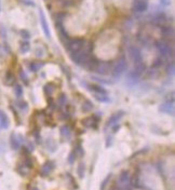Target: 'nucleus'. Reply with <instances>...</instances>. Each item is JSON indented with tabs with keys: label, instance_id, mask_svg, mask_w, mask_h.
<instances>
[{
	"label": "nucleus",
	"instance_id": "nucleus-23",
	"mask_svg": "<svg viewBox=\"0 0 175 190\" xmlns=\"http://www.w3.org/2000/svg\"><path fill=\"white\" fill-rule=\"evenodd\" d=\"M92 108H93V104L90 101H86L82 105V111H84V112H89L92 110Z\"/></svg>",
	"mask_w": 175,
	"mask_h": 190
},
{
	"label": "nucleus",
	"instance_id": "nucleus-29",
	"mask_svg": "<svg viewBox=\"0 0 175 190\" xmlns=\"http://www.w3.org/2000/svg\"><path fill=\"white\" fill-rule=\"evenodd\" d=\"M5 82H7L8 84H12L13 82H14V76H13L11 72H8L7 76H5Z\"/></svg>",
	"mask_w": 175,
	"mask_h": 190
},
{
	"label": "nucleus",
	"instance_id": "nucleus-25",
	"mask_svg": "<svg viewBox=\"0 0 175 190\" xmlns=\"http://www.w3.org/2000/svg\"><path fill=\"white\" fill-rule=\"evenodd\" d=\"M29 49H30V45L27 41L22 42V45H21V47H20V50L22 53H27V52L29 51Z\"/></svg>",
	"mask_w": 175,
	"mask_h": 190
},
{
	"label": "nucleus",
	"instance_id": "nucleus-40",
	"mask_svg": "<svg viewBox=\"0 0 175 190\" xmlns=\"http://www.w3.org/2000/svg\"><path fill=\"white\" fill-rule=\"evenodd\" d=\"M32 190H39V189H38V188H32Z\"/></svg>",
	"mask_w": 175,
	"mask_h": 190
},
{
	"label": "nucleus",
	"instance_id": "nucleus-27",
	"mask_svg": "<svg viewBox=\"0 0 175 190\" xmlns=\"http://www.w3.org/2000/svg\"><path fill=\"white\" fill-rule=\"evenodd\" d=\"M57 103H59V107H63L66 104V95L65 94H61L59 97V99H57Z\"/></svg>",
	"mask_w": 175,
	"mask_h": 190
},
{
	"label": "nucleus",
	"instance_id": "nucleus-18",
	"mask_svg": "<svg viewBox=\"0 0 175 190\" xmlns=\"http://www.w3.org/2000/svg\"><path fill=\"white\" fill-rule=\"evenodd\" d=\"M162 34L165 38H173L174 37V29L172 27H164L162 28Z\"/></svg>",
	"mask_w": 175,
	"mask_h": 190
},
{
	"label": "nucleus",
	"instance_id": "nucleus-21",
	"mask_svg": "<svg viewBox=\"0 0 175 190\" xmlns=\"http://www.w3.org/2000/svg\"><path fill=\"white\" fill-rule=\"evenodd\" d=\"M94 97L99 102H103V103H108L110 99L107 96V94H94Z\"/></svg>",
	"mask_w": 175,
	"mask_h": 190
},
{
	"label": "nucleus",
	"instance_id": "nucleus-8",
	"mask_svg": "<svg viewBox=\"0 0 175 190\" xmlns=\"http://www.w3.org/2000/svg\"><path fill=\"white\" fill-rule=\"evenodd\" d=\"M39 18H40V24H41V26H42V29H43V32H45V37L50 38L51 37V32H50L49 26H48L47 20H45V13H43L42 10H39Z\"/></svg>",
	"mask_w": 175,
	"mask_h": 190
},
{
	"label": "nucleus",
	"instance_id": "nucleus-16",
	"mask_svg": "<svg viewBox=\"0 0 175 190\" xmlns=\"http://www.w3.org/2000/svg\"><path fill=\"white\" fill-rule=\"evenodd\" d=\"M89 89L91 90V91H93L94 94H107V91L101 85L93 84V85H89Z\"/></svg>",
	"mask_w": 175,
	"mask_h": 190
},
{
	"label": "nucleus",
	"instance_id": "nucleus-15",
	"mask_svg": "<svg viewBox=\"0 0 175 190\" xmlns=\"http://www.w3.org/2000/svg\"><path fill=\"white\" fill-rule=\"evenodd\" d=\"M151 21H153V23L156 25H163L165 23V21H167V17L163 14H157L153 17Z\"/></svg>",
	"mask_w": 175,
	"mask_h": 190
},
{
	"label": "nucleus",
	"instance_id": "nucleus-7",
	"mask_svg": "<svg viewBox=\"0 0 175 190\" xmlns=\"http://www.w3.org/2000/svg\"><path fill=\"white\" fill-rule=\"evenodd\" d=\"M147 9H148L147 0H134L133 10L135 11V12H138V13L145 12Z\"/></svg>",
	"mask_w": 175,
	"mask_h": 190
},
{
	"label": "nucleus",
	"instance_id": "nucleus-14",
	"mask_svg": "<svg viewBox=\"0 0 175 190\" xmlns=\"http://www.w3.org/2000/svg\"><path fill=\"white\" fill-rule=\"evenodd\" d=\"M8 128H9V119L3 111L0 110V128L5 130Z\"/></svg>",
	"mask_w": 175,
	"mask_h": 190
},
{
	"label": "nucleus",
	"instance_id": "nucleus-5",
	"mask_svg": "<svg viewBox=\"0 0 175 190\" xmlns=\"http://www.w3.org/2000/svg\"><path fill=\"white\" fill-rule=\"evenodd\" d=\"M111 64L109 62H99L95 68V72L99 75H108L110 72Z\"/></svg>",
	"mask_w": 175,
	"mask_h": 190
},
{
	"label": "nucleus",
	"instance_id": "nucleus-1",
	"mask_svg": "<svg viewBox=\"0 0 175 190\" xmlns=\"http://www.w3.org/2000/svg\"><path fill=\"white\" fill-rule=\"evenodd\" d=\"M70 57H72V62L76 63L77 65L86 67V64L89 63L90 58H91V55H90L89 50H80V51H78V52L72 53Z\"/></svg>",
	"mask_w": 175,
	"mask_h": 190
},
{
	"label": "nucleus",
	"instance_id": "nucleus-2",
	"mask_svg": "<svg viewBox=\"0 0 175 190\" xmlns=\"http://www.w3.org/2000/svg\"><path fill=\"white\" fill-rule=\"evenodd\" d=\"M156 48H157V50H158V52L160 53L161 56L164 57V58L165 57H170L173 55V49L167 43V42H163V41L157 42V43H156Z\"/></svg>",
	"mask_w": 175,
	"mask_h": 190
},
{
	"label": "nucleus",
	"instance_id": "nucleus-31",
	"mask_svg": "<svg viewBox=\"0 0 175 190\" xmlns=\"http://www.w3.org/2000/svg\"><path fill=\"white\" fill-rule=\"evenodd\" d=\"M75 160H76V151H72L68 157V162L72 164V163H75Z\"/></svg>",
	"mask_w": 175,
	"mask_h": 190
},
{
	"label": "nucleus",
	"instance_id": "nucleus-6",
	"mask_svg": "<svg viewBox=\"0 0 175 190\" xmlns=\"http://www.w3.org/2000/svg\"><path fill=\"white\" fill-rule=\"evenodd\" d=\"M131 183V177H130V173L128 171H123L121 173L120 176H119V180H118V185L119 188H124L128 187Z\"/></svg>",
	"mask_w": 175,
	"mask_h": 190
},
{
	"label": "nucleus",
	"instance_id": "nucleus-3",
	"mask_svg": "<svg viewBox=\"0 0 175 190\" xmlns=\"http://www.w3.org/2000/svg\"><path fill=\"white\" fill-rule=\"evenodd\" d=\"M84 43H86V41H84L83 39H81V38H75V39L68 40V42H67V48H68V50L72 52V53H74V52H78V51H80V50H82Z\"/></svg>",
	"mask_w": 175,
	"mask_h": 190
},
{
	"label": "nucleus",
	"instance_id": "nucleus-37",
	"mask_svg": "<svg viewBox=\"0 0 175 190\" xmlns=\"http://www.w3.org/2000/svg\"><path fill=\"white\" fill-rule=\"evenodd\" d=\"M161 5H163L164 7H168V5H170L171 3V0H160Z\"/></svg>",
	"mask_w": 175,
	"mask_h": 190
},
{
	"label": "nucleus",
	"instance_id": "nucleus-26",
	"mask_svg": "<svg viewBox=\"0 0 175 190\" xmlns=\"http://www.w3.org/2000/svg\"><path fill=\"white\" fill-rule=\"evenodd\" d=\"M14 92H15V95L17 97H21L23 95V88L20 85V84H16L14 86Z\"/></svg>",
	"mask_w": 175,
	"mask_h": 190
},
{
	"label": "nucleus",
	"instance_id": "nucleus-39",
	"mask_svg": "<svg viewBox=\"0 0 175 190\" xmlns=\"http://www.w3.org/2000/svg\"><path fill=\"white\" fill-rule=\"evenodd\" d=\"M119 128H120V126H119L118 124H117V125H115V126H113V133H115V132H117V131H118V130H119Z\"/></svg>",
	"mask_w": 175,
	"mask_h": 190
},
{
	"label": "nucleus",
	"instance_id": "nucleus-11",
	"mask_svg": "<svg viewBox=\"0 0 175 190\" xmlns=\"http://www.w3.org/2000/svg\"><path fill=\"white\" fill-rule=\"evenodd\" d=\"M159 109H160L161 112L173 115L174 114V104H173V102H168V103L162 104Z\"/></svg>",
	"mask_w": 175,
	"mask_h": 190
},
{
	"label": "nucleus",
	"instance_id": "nucleus-33",
	"mask_svg": "<svg viewBox=\"0 0 175 190\" xmlns=\"http://www.w3.org/2000/svg\"><path fill=\"white\" fill-rule=\"evenodd\" d=\"M110 178H111V174H109V175L107 176V177L103 180V183H102V185H101V190H104V189H105V186L107 185V183H108V180L110 179Z\"/></svg>",
	"mask_w": 175,
	"mask_h": 190
},
{
	"label": "nucleus",
	"instance_id": "nucleus-35",
	"mask_svg": "<svg viewBox=\"0 0 175 190\" xmlns=\"http://www.w3.org/2000/svg\"><path fill=\"white\" fill-rule=\"evenodd\" d=\"M20 77H21V79L23 80V81L25 82V83L27 84L28 83V79H27V76H26V74H25L24 72H20Z\"/></svg>",
	"mask_w": 175,
	"mask_h": 190
},
{
	"label": "nucleus",
	"instance_id": "nucleus-36",
	"mask_svg": "<svg viewBox=\"0 0 175 190\" xmlns=\"http://www.w3.org/2000/svg\"><path fill=\"white\" fill-rule=\"evenodd\" d=\"M25 165L27 166V168H32V161L30 159H26L25 160Z\"/></svg>",
	"mask_w": 175,
	"mask_h": 190
},
{
	"label": "nucleus",
	"instance_id": "nucleus-24",
	"mask_svg": "<svg viewBox=\"0 0 175 190\" xmlns=\"http://www.w3.org/2000/svg\"><path fill=\"white\" fill-rule=\"evenodd\" d=\"M61 134H62L63 137H66V138L70 137V130H69L68 126L67 125L62 126V128H61Z\"/></svg>",
	"mask_w": 175,
	"mask_h": 190
},
{
	"label": "nucleus",
	"instance_id": "nucleus-19",
	"mask_svg": "<svg viewBox=\"0 0 175 190\" xmlns=\"http://www.w3.org/2000/svg\"><path fill=\"white\" fill-rule=\"evenodd\" d=\"M10 144H11V147H12L13 149H19V147H20V142H19V139L16 138V135L15 134H12L11 135V138H10Z\"/></svg>",
	"mask_w": 175,
	"mask_h": 190
},
{
	"label": "nucleus",
	"instance_id": "nucleus-32",
	"mask_svg": "<svg viewBox=\"0 0 175 190\" xmlns=\"http://www.w3.org/2000/svg\"><path fill=\"white\" fill-rule=\"evenodd\" d=\"M20 34L24 39H29L30 38V34H29V32H27V30H25V29L21 30Z\"/></svg>",
	"mask_w": 175,
	"mask_h": 190
},
{
	"label": "nucleus",
	"instance_id": "nucleus-34",
	"mask_svg": "<svg viewBox=\"0 0 175 190\" xmlns=\"http://www.w3.org/2000/svg\"><path fill=\"white\" fill-rule=\"evenodd\" d=\"M19 106H20V108L22 109V110H24V111H26L28 109V105L26 104V102H20Z\"/></svg>",
	"mask_w": 175,
	"mask_h": 190
},
{
	"label": "nucleus",
	"instance_id": "nucleus-28",
	"mask_svg": "<svg viewBox=\"0 0 175 190\" xmlns=\"http://www.w3.org/2000/svg\"><path fill=\"white\" fill-rule=\"evenodd\" d=\"M174 63H171L170 65L168 66V69H167V72H168V75L170 77H174V72H175V70H174Z\"/></svg>",
	"mask_w": 175,
	"mask_h": 190
},
{
	"label": "nucleus",
	"instance_id": "nucleus-4",
	"mask_svg": "<svg viewBox=\"0 0 175 190\" xmlns=\"http://www.w3.org/2000/svg\"><path fill=\"white\" fill-rule=\"evenodd\" d=\"M126 66H128V64H126V58H124V57H121V58L118 61V63L116 64L115 68H113V77H119V76H121V75H122L124 72H126Z\"/></svg>",
	"mask_w": 175,
	"mask_h": 190
},
{
	"label": "nucleus",
	"instance_id": "nucleus-17",
	"mask_svg": "<svg viewBox=\"0 0 175 190\" xmlns=\"http://www.w3.org/2000/svg\"><path fill=\"white\" fill-rule=\"evenodd\" d=\"M28 67H29V69L32 70V72H39V70L42 68V67H43V63H40V62H32L29 65H28Z\"/></svg>",
	"mask_w": 175,
	"mask_h": 190
},
{
	"label": "nucleus",
	"instance_id": "nucleus-10",
	"mask_svg": "<svg viewBox=\"0 0 175 190\" xmlns=\"http://www.w3.org/2000/svg\"><path fill=\"white\" fill-rule=\"evenodd\" d=\"M123 116H124V111H118V112H116V114H113V116L108 119V121H107L106 128H108V126L110 128V126H113V124H116Z\"/></svg>",
	"mask_w": 175,
	"mask_h": 190
},
{
	"label": "nucleus",
	"instance_id": "nucleus-12",
	"mask_svg": "<svg viewBox=\"0 0 175 190\" xmlns=\"http://www.w3.org/2000/svg\"><path fill=\"white\" fill-rule=\"evenodd\" d=\"M53 168H54V164H53V162H47V163H45L43 165H42V168H41V175L42 176H47V175H49L50 173L53 171Z\"/></svg>",
	"mask_w": 175,
	"mask_h": 190
},
{
	"label": "nucleus",
	"instance_id": "nucleus-30",
	"mask_svg": "<svg viewBox=\"0 0 175 190\" xmlns=\"http://www.w3.org/2000/svg\"><path fill=\"white\" fill-rule=\"evenodd\" d=\"M78 175L80 178H83L84 176V164L83 163H80L79 166H78Z\"/></svg>",
	"mask_w": 175,
	"mask_h": 190
},
{
	"label": "nucleus",
	"instance_id": "nucleus-38",
	"mask_svg": "<svg viewBox=\"0 0 175 190\" xmlns=\"http://www.w3.org/2000/svg\"><path fill=\"white\" fill-rule=\"evenodd\" d=\"M161 64H162V62H161L160 59H156V62H155V64H153V66L158 67V66H160Z\"/></svg>",
	"mask_w": 175,
	"mask_h": 190
},
{
	"label": "nucleus",
	"instance_id": "nucleus-41",
	"mask_svg": "<svg viewBox=\"0 0 175 190\" xmlns=\"http://www.w3.org/2000/svg\"><path fill=\"white\" fill-rule=\"evenodd\" d=\"M113 190H118V189H113Z\"/></svg>",
	"mask_w": 175,
	"mask_h": 190
},
{
	"label": "nucleus",
	"instance_id": "nucleus-9",
	"mask_svg": "<svg viewBox=\"0 0 175 190\" xmlns=\"http://www.w3.org/2000/svg\"><path fill=\"white\" fill-rule=\"evenodd\" d=\"M130 55H131V58L133 59V62L136 64L138 63H142V54H141V51L137 49V48L133 47L130 49Z\"/></svg>",
	"mask_w": 175,
	"mask_h": 190
},
{
	"label": "nucleus",
	"instance_id": "nucleus-13",
	"mask_svg": "<svg viewBox=\"0 0 175 190\" xmlns=\"http://www.w3.org/2000/svg\"><path fill=\"white\" fill-rule=\"evenodd\" d=\"M96 123H97V118L95 116L89 117V118H86L84 120H82V124L86 128H95Z\"/></svg>",
	"mask_w": 175,
	"mask_h": 190
},
{
	"label": "nucleus",
	"instance_id": "nucleus-22",
	"mask_svg": "<svg viewBox=\"0 0 175 190\" xmlns=\"http://www.w3.org/2000/svg\"><path fill=\"white\" fill-rule=\"evenodd\" d=\"M144 70H145V65H144L143 62H142V63H138V64L135 65V69H134L133 72L137 75V76H140V75H141Z\"/></svg>",
	"mask_w": 175,
	"mask_h": 190
},
{
	"label": "nucleus",
	"instance_id": "nucleus-20",
	"mask_svg": "<svg viewBox=\"0 0 175 190\" xmlns=\"http://www.w3.org/2000/svg\"><path fill=\"white\" fill-rule=\"evenodd\" d=\"M55 90V86H53V84L51 83H48L45 85V89H43V91H45V93L47 94L48 96H51L52 94H53V92H54Z\"/></svg>",
	"mask_w": 175,
	"mask_h": 190
}]
</instances>
